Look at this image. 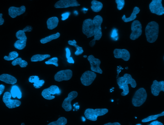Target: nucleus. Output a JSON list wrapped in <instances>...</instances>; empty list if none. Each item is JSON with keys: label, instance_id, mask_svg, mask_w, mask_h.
Segmentation results:
<instances>
[{"label": "nucleus", "instance_id": "f257e3e1", "mask_svg": "<svg viewBox=\"0 0 164 125\" xmlns=\"http://www.w3.org/2000/svg\"><path fill=\"white\" fill-rule=\"evenodd\" d=\"M117 82L120 89L123 90L121 93L123 96H126L129 92L128 84H130L132 88H135L137 86L136 81L132 78L131 75L127 73L125 74L123 77H118Z\"/></svg>", "mask_w": 164, "mask_h": 125}, {"label": "nucleus", "instance_id": "f03ea898", "mask_svg": "<svg viewBox=\"0 0 164 125\" xmlns=\"http://www.w3.org/2000/svg\"><path fill=\"white\" fill-rule=\"evenodd\" d=\"M159 31V26L154 21L149 23L146 28L145 33L147 39L149 43H153L157 40Z\"/></svg>", "mask_w": 164, "mask_h": 125}, {"label": "nucleus", "instance_id": "7ed1b4c3", "mask_svg": "<svg viewBox=\"0 0 164 125\" xmlns=\"http://www.w3.org/2000/svg\"><path fill=\"white\" fill-rule=\"evenodd\" d=\"M93 22L95 26L94 39L89 43L90 47H93L95 45L96 41L101 39L102 35L101 25L103 22V19L100 16H96L93 19Z\"/></svg>", "mask_w": 164, "mask_h": 125}, {"label": "nucleus", "instance_id": "20e7f679", "mask_svg": "<svg viewBox=\"0 0 164 125\" xmlns=\"http://www.w3.org/2000/svg\"><path fill=\"white\" fill-rule=\"evenodd\" d=\"M108 112V109L106 108H88L85 110L84 114L87 119L95 121L97 120L98 116L104 115Z\"/></svg>", "mask_w": 164, "mask_h": 125}, {"label": "nucleus", "instance_id": "39448f33", "mask_svg": "<svg viewBox=\"0 0 164 125\" xmlns=\"http://www.w3.org/2000/svg\"><path fill=\"white\" fill-rule=\"evenodd\" d=\"M147 94L144 88H140L134 95L132 99V103L135 107H139L143 104L146 101Z\"/></svg>", "mask_w": 164, "mask_h": 125}, {"label": "nucleus", "instance_id": "423d86ee", "mask_svg": "<svg viewBox=\"0 0 164 125\" xmlns=\"http://www.w3.org/2000/svg\"><path fill=\"white\" fill-rule=\"evenodd\" d=\"M61 93V91L58 86L52 85L43 91L41 95L45 99L51 100L55 98V95H60Z\"/></svg>", "mask_w": 164, "mask_h": 125}, {"label": "nucleus", "instance_id": "0eeeda50", "mask_svg": "<svg viewBox=\"0 0 164 125\" xmlns=\"http://www.w3.org/2000/svg\"><path fill=\"white\" fill-rule=\"evenodd\" d=\"M95 26L93 21L91 19L85 20L83 22L82 30L83 33L87 37L90 38L94 36Z\"/></svg>", "mask_w": 164, "mask_h": 125}, {"label": "nucleus", "instance_id": "6e6552de", "mask_svg": "<svg viewBox=\"0 0 164 125\" xmlns=\"http://www.w3.org/2000/svg\"><path fill=\"white\" fill-rule=\"evenodd\" d=\"M149 9L151 13L158 16L164 14V8L162 4V0H153L149 4Z\"/></svg>", "mask_w": 164, "mask_h": 125}, {"label": "nucleus", "instance_id": "1a4fd4ad", "mask_svg": "<svg viewBox=\"0 0 164 125\" xmlns=\"http://www.w3.org/2000/svg\"><path fill=\"white\" fill-rule=\"evenodd\" d=\"M142 25L138 20H135L132 24L131 26L132 33L130 38L132 40L138 39L142 33Z\"/></svg>", "mask_w": 164, "mask_h": 125}, {"label": "nucleus", "instance_id": "9d476101", "mask_svg": "<svg viewBox=\"0 0 164 125\" xmlns=\"http://www.w3.org/2000/svg\"><path fill=\"white\" fill-rule=\"evenodd\" d=\"M11 93L8 92H6L3 96V101L7 107L12 109L15 108L21 105V102L17 100L11 99Z\"/></svg>", "mask_w": 164, "mask_h": 125}, {"label": "nucleus", "instance_id": "9b49d317", "mask_svg": "<svg viewBox=\"0 0 164 125\" xmlns=\"http://www.w3.org/2000/svg\"><path fill=\"white\" fill-rule=\"evenodd\" d=\"M96 77L97 75L95 72L87 71L82 75L81 78V82L84 85L89 86L93 82Z\"/></svg>", "mask_w": 164, "mask_h": 125}, {"label": "nucleus", "instance_id": "f8f14e48", "mask_svg": "<svg viewBox=\"0 0 164 125\" xmlns=\"http://www.w3.org/2000/svg\"><path fill=\"white\" fill-rule=\"evenodd\" d=\"M72 71L70 69L61 70L57 72L55 75V80L56 81L61 82L63 80H68L72 78Z\"/></svg>", "mask_w": 164, "mask_h": 125}, {"label": "nucleus", "instance_id": "ddd939ff", "mask_svg": "<svg viewBox=\"0 0 164 125\" xmlns=\"http://www.w3.org/2000/svg\"><path fill=\"white\" fill-rule=\"evenodd\" d=\"M78 95V93L77 92L73 91L70 92L68 95V97L64 100L62 107L66 111H70L72 110L71 102L77 97Z\"/></svg>", "mask_w": 164, "mask_h": 125}, {"label": "nucleus", "instance_id": "4468645a", "mask_svg": "<svg viewBox=\"0 0 164 125\" xmlns=\"http://www.w3.org/2000/svg\"><path fill=\"white\" fill-rule=\"evenodd\" d=\"M88 60L90 63L91 70L92 71L102 74L103 71L100 67L101 63L100 60L95 58L92 55H90L88 57Z\"/></svg>", "mask_w": 164, "mask_h": 125}, {"label": "nucleus", "instance_id": "2eb2a0df", "mask_svg": "<svg viewBox=\"0 0 164 125\" xmlns=\"http://www.w3.org/2000/svg\"><path fill=\"white\" fill-rule=\"evenodd\" d=\"M80 6L76 0H60L55 4L54 6L56 8L61 9Z\"/></svg>", "mask_w": 164, "mask_h": 125}, {"label": "nucleus", "instance_id": "dca6fc26", "mask_svg": "<svg viewBox=\"0 0 164 125\" xmlns=\"http://www.w3.org/2000/svg\"><path fill=\"white\" fill-rule=\"evenodd\" d=\"M151 90L152 93L154 96H158L161 92H164V81L158 82L157 80H154L151 86Z\"/></svg>", "mask_w": 164, "mask_h": 125}, {"label": "nucleus", "instance_id": "f3484780", "mask_svg": "<svg viewBox=\"0 0 164 125\" xmlns=\"http://www.w3.org/2000/svg\"><path fill=\"white\" fill-rule=\"evenodd\" d=\"M113 54L116 58H122L125 61H128L130 59V53L126 49H116L114 50Z\"/></svg>", "mask_w": 164, "mask_h": 125}, {"label": "nucleus", "instance_id": "a211bd4d", "mask_svg": "<svg viewBox=\"0 0 164 125\" xmlns=\"http://www.w3.org/2000/svg\"><path fill=\"white\" fill-rule=\"evenodd\" d=\"M25 11L26 8L24 6H22L20 8L11 6L9 10V14L11 17L13 18L23 14Z\"/></svg>", "mask_w": 164, "mask_h": 125}, {"label": "nucleus", "instance_id": "6ab92c4d", "mask_svg": "<svg viewBox=\"0 0 164 125\" xmlns=\"http://www.w3.org/2000/svg\"><path fill=\"white\" fill-rule=\"evenodd\" d=\"M0 80L7 84H14L17 83V80L13 76L7 74L0 76Z\"/></svg>", "mask_w": 164, "mask_h": 125}, {"label": "nucleus", "instance_id": "aec40b11", "mask_svg": "<svg viewBox=\"0 0 164 125\" xmlns=\"http://www.w3.org/2000/svg\"><path fill=\"white\" fill-rule=\"evenodd\" d=\"M59 19L56 17H53L48 19L47 21V27L49 30H52L58 26Z\"/></svg>", "mask_w": 164, "mask_h": 125}, {"label": "nucleus", "instance_id": "412c9836", "mask_svg": "<svg viewBox=\"0 0 164 125\" xmlns=\"http://www.w3.org/2000/svg\"><path fill=\"white\" fill-rule=\"evenodd\" d=\"M140 11V10L138 7H135L132 13L131 16L129 18H126L125 15H124L123 17L122 20L125 22H129L134 20L137 18V14H139Z\"/></svg>", "mask_w": 164, "mask_h": 125}, {"label": "nucleus", "instance_id": "4be33fe9", "mask_svg": "<svg viewBox=\"0 0 164 125\" xmlns=\"http://www.w3.org/2000/svg\"><path fill=\"white\" fill-rule=\"evenodd\" d=\"M92 6L91 9L93 11L95 12H98L100 11L102 9L103 7L102 3L96 0H93L91 2Z\"/></svg>", "mask_w": 164, "mask_h": 125}, {"label": "nucleus", "instance_id": "5701e85b", "mask_svg": "<svg viewBox=\"0 0 164 125\" xmlns=\"http://www.w3.org/2000/svg\"><path fill=\"white\" fill-rule=\"evenodd\" d=\"M10 93L13 98L17 97L18 99H20L22 98V93L17 86L15 85L12 87Z\"/></svg>", "mask_w": 164, "mask_h": 125}, {"label": "nucleus", "instance_id": "b1692460", "mask_svg": "<svg viewBox=\"0 0 164 125\" xmlns=\"http://www.w3.org/2000/svg\"><path fill=\"white\" fill-rule=\"evenodd\" d=\"M60 34L59 33L50 35L47 37L43 38L40 40V42L42 44H45L50 42L53 40L58 39L60 37Z\"/></svg>", "mask_w": 164, "mask_h": 125}, {"label": "nucleus", "instance_id": "393cba45", "mask_svg": "<svg viewBox=\"0 0 164 125\" xmlns=\"http://www.w3.org/2000/svg\"><path fill=\"white\" fill-rule=\"evenodd\" d=\"M77 42L75 40L73 41L70 40L68 41V43L70 45L74 46L76 49V52L75 53V55L79 56L82 54L83 52V50L82 47H80L77 45Z\"/></svg>", "mask_w": 164, "mask_h": 125}, {"label": "nucleus", "instance_id": "a878e982", "mask_svg": "<svg viewBox=\"0 0 164 125\" xmlns=\"http://www.w3.org/2000/svg\"><path fill=\"white\" fill-rule=\"evenodd\" d=\"M51 57V55L49 54L35 55L32 57L31 58V61L33 62L41 61L44 60L50 57Z\"/></svg>", "mask_w": 164, "mask_h": 125}, {"label": "nucleus", "instance_id": "bb28decb", "mask_svg": "<svg viewBox=\"0 0 164 125\" xmlns=\"http://www.w3.org/2000/svg\"><path fill=\"white\" fill-rule=\"evenodd\" d=\"M12 64L13 66L19 65L21 68H25L28 65V63L24 60H22L21 57L16 58L14 60L12 63Z\"/></svg>", "mask_w": 164, "mask_h": 125}, {"label": "nucleus", "instance_id": "cd10ccee", "mask_svg": "<svg viewBox=\"0 0 164 125\" xmlns=\"http://www.w3.org/2000/svg\"><path fill=\"white\" fill-rule=\"evenodd\" d=\"M164 115V112L163 111L160 114L150 116L146 118L143 119L142 120V122L143 123H146L151 121L156 120L159 117L163 116Z\"/></svg>", "mask_w": 164, "mask_h": 125}, {"label": "nucleus", "instance_id": "c85d7f7f", "mask_svg": "<svg viewBox=\"0 0 164 125\" xmlns=\"http://www.w3.org/2000/svg\"><path fill=\"white\" fill-rule=\"evenodd\" d=\"M67 123V120L65 117H61L56 121L49 123L48 125H65Z\"/></svg>", "mask_w": 164, "mask_h": 125}, {"label": "nucleus", "instance_id": "c756f323", "mask_svg": "<svg viewBox=\"0 0 164 125\" xmlns=\"http://www.w3.org/2000/svg\"><path fill=\"white\" fill-rule=\"evenodd\" d=\"M19 56V54L16 51H12L10 53L8 56H5L4 59L7 61H11L16 59Z\"/></svg>", "mask_w": 164, "mask_h": 125}, {"label": "nucleus", "instance_id": "7c9ffc66", "mask_svg": "<svg viewBox=\"0 0 164 125\" xmlns=\"http://www.w3.org/2000/svg\"><path fill=\"white\" fill-rule=\"evenodd\" d=\"M17 38L20 40L26 42L27 38L25 32L22 30L18 31L16 34Z\"/></svg>", "mask_w": 164, "mask_h": 125}, {"label": "nucleus", "instance_id": "2f4dec72", "mask_svg": "<svg viewBox=\"0 0 164 125\" xmlns=\"http://www.w3.org/2000/svg\"><path fill=\"white\" fill-rule=\"evenodd\" d=\"M58 62V58L54 57L49 60L48 61H46L45 63L47 64H53L56 67H58L59 66Z\"/></svg>", "mask_w": 164, "mask_h": 125}, {"label": "nucleus", "instance_id": "473e14b6", "mask_svg": "<svg viewBox=\"0 0 164 125\" xmlns=\"http://www.w3.org/2000/svg\"><path fill=\"white\" fill-rule=\"evenodd\" d=\"M116 2L117 4L118 9L120 10H122L125 5V2L124 0H116Z\"/></svg>", "mask_w": 164, "mask_h": 125}, {"label": "nucleus", "instance_id": "72a5a7b5", "mask_svg": "<svg viewBox=\"0 0 164 125\" xmlns=\"http://www.w3.org/2000/svg\"><path fill=\"white\" fill-rule=\"evenodd\" d=\"M45 83V80H39L36 82L34 83L33 85L34 87L36 89L40 88L44 85Z\"/></svg>", "mask_w": 164, "mask_h": 125}, {"label": "nucleus", "instance_id": "f704fd0d", "mask_svg": "<svg viewBox=\"0 0 164 125\" xmlns=\"http://www.w3.org/2000/svg\"><path fill=\"white\" fill-rule=\"evenodd\" d=\"M111 37L114 41H116L118 39V33L117 30L116 29H114L113 30L111 35Z\"/></svg>", "mask_w": 164, "mask_h": 125}, {"label": "nucleus", "instance_id": "c9c22d12", "mask_svg": "<svg viewBox=\"0 0 164 125\" xmlns=\"http://www.w3.org/2000/svg\"><path fill=\"white\" fill-rule=\"evenodd\" d=\"M39 80L40 78L38 76H32L29 77V81L31 83H34L36 82Z\"/></svg>", "mask_w": 164, "mask_h": 125}, {"label": "nucleus", "instance_id": "e433bc0d", "mask_svg": "<svg viewBox=\"0 0 164 125\" xmlns=\"http://www.w3.org/2000/svg\"><path fill=\"white\" fill-rule=\"evenodd\" d=\"M70 14L71 13L70 12H67L61 15L62 17V20L65 21L68 19Z\"/></svg>", "mask_w": 164, "mask_h": 125}, {"label": "nucleus", "instance_id": "4c0bfd02", "mask_svg": "<svg viewBox=\"0 0 164 125\" xmlns=\"http://www.w3.org/2000/svg\"><path fill=\"white\" fill-rule=\"evenodd\" d=\"M33 29L32 27L31 26H27L23 29V31L25 32H31Z\"/></svg>", "mask_w": 164, "mask_h": 125}, {"label": "nucleus", "instance_id": "58836bf2", "mask_svg": "<svg viewBox=\"0 0 164 125\" xmlns=\"http://www.w3.org/2000/svg\"><path fill=\"white\" fill-rule=\"evenodd\" d=\"M149 125H163V124L158 121H155L151 123Z\"/></svg>", "mask_w": 164, "mask_h": 125}, {"label": "nucleus", "instance_id": "ea45409f", "mask_svg": "<svg viewBox=\"0 0 164 125\" xmlns=\"http://www.w3.org/2000/svg\"><path fill=\"white\" fill-rule=\"evenodd\" d=\"M66 57L68 59L70 57L71 51L70 49L68 48H66Z\"/></svg>", "mask_w": 164, "mask_h": 125}, {"label": "nucleus", "instance_id": "a19ab883", "mask_svg": "<svg viewBox=\"0 0 164 125\" xmlns=\"http://www.w3.org/2000/svg\"><path fill=\"white\" fill-rule=\"evenodd\" d=\"M5 89V86L3 85H0V96L4 92Z\"/></svg>", "mask_w": 164, "mask_h": 125}, {"label": "nucleus", "instance_id": "79ce46f5", "mask_svg": "<svg viewBox=\"0 0 164 125\" xmlns=\"http://www.w3.org/2000/svg\"><path fill=\"white\" fill-rule=\"evenodd\" d=\"M3 14H0V25H2L4 22V20L2 18Z\"/></svg>", "mask_w": 164, "mask_h": 125}, {"label": "nucleus", "instance_id": "37998d69", "mask_svg": "<svg viewBox=\"0 0 164 125\" xmlns=\"http://www.w3.org/2000/svg\"><path fill=\"white\" fill-rule=\"evenodd\" d=\"M67 62L69 63L74 64V61L73 58L72 57H70L67 59Z\"/></svg>", "mask_w": 164, "mask_h": 125}, {"label": "nucleus", "instance_id": "c03bdc74", "mask_svg": "<svg viewBox=\"0 0 164 125\" xmlns=\"http://www.w3.org/2000/svg\"><path fill=\"white\" fill-rule=\"evenodd\" d=\"M104 125H120V124L118 122L114 123H109L104 124Z\"/></svg>", "mask_w": 164, "mask_h": 125}, {"label": "nucleus", "instance_id": "a18cd8bd", "mask_svg": "<svg viewBox=\"0 0 164 125\" xmlns=\"http://www.w3.org/2000/svg\"><path fill=\"white\" fill-rule=\"evenodd\" d=\"M83 10H85V11H87V10H88V9H86L85 8H84V9H83Z\"/></svg>", "mask_w": 164, "mask_h": 125}, {"label": "nucleus", "instance_id": "49530a36", "mask_svg": "<svg viewBox=\"0 0 164 125\" xmlns=\"http://www.w3.org/2000/svg\"><path fill=\"white\" fill-rule=\"evenodd\" d=\"M84 58H86L87 57V56L85 55L83 56Z\"/></svg>", "mask_w": 164, "mask_h": 125}, {"label": "nucleus", "instance_id": "de8ad7c7", "mask_svg": "<svg viewBox=\"0 0 164 125\" xmlns=\"http://www.w3.org/2000/svg\"><path fill=\"white\" fill-rule=\"evenodd\" d=\"M136 125H141L142 124L140 123H139V124H136Z\"/></svg>", "mask_w": 164, "mask_h": 125}, {"label": "nucleus", "instance_id": "09e8293b", "mask_svg": "<svg viewBox=\"0 0 164 125\" xmlns=\"http://www.w3.org/2000/svg\"><path fill=\"white\" fill-rule=\"evenodd\" d=\"M25 125V124L24 123H23L22 124H21V125Z\"/></svg>", "mask_w": 164, "mask_h": 125}]
</instances>
